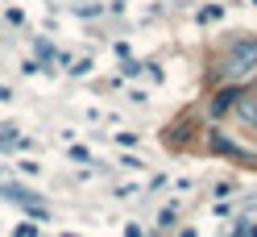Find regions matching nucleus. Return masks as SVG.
<instances>
[{"label":"nucleus","instance_id":"nucleus-2","mask_svg":"<svg viewBox=\"0 0 257 237\" xmlns=\"http://www.w3.org/2000/svg\"><path fill=\"white\" fill-rule=\"evenodd\" d=\"M236 113H240V117H245L249 125H257V96H245V100H240V104H236Z\"/></svg>","mask_w":257,"mask_h":237},{"label":"nucleus","instance_id":"nucleus-1","mask_svg":"<svg viewBox=\"0 0 257 237\" xmlns=\"http://www.w3.org/2000/svg\"><path fill=\"white\" fill-rule=\"evenodd\" d=\"M253 62H257V42H240L236 50H232V58H228V75H232V79L249 75Z\"/></svg>","mask_w":257,"mask_h":237}]
</instances>
